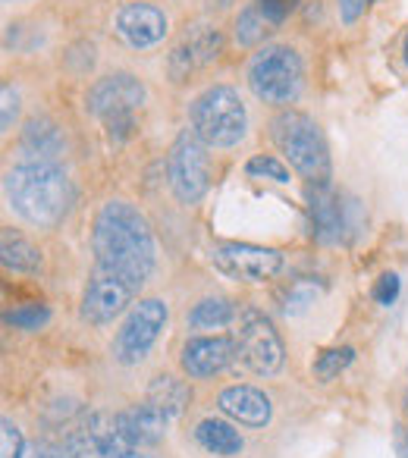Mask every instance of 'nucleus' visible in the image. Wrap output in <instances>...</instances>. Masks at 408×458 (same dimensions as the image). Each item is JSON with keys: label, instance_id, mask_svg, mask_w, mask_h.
<instances>
[{"label": "nucleus", "instance_id": "28", "mask_svg": "<svg viewBox=\"0 0 408 458\" xmlns=\"http://www.w3.org/2000/svg\"><path fill=\"white\" fill-rule=\"evenodd\" d=\"M0 439H4V445H0L4 455L0 458H22V433L10 418L0 420Z\"/></svg>", "mask_w": 408, "mask_h": 458}, {"label": "nucleus", "instance_id": "16", "mask_svg": "<svg viewBox=\"0 0 408 458\" xmlns=\"http://www.w3.org/2000/svg\"><path fill=\"white\" fill-rule=\"evenodd\" d=\"M233 355H236L233 336H195L183 345L179 364L189 377L204 380V377H214L224 368H230Z\"/></svg>", "mask_w": 408, "mask_h": 458}, {"label": "nucleus", "instance_id": "33", "mask_svg": "<svg viewBox=\"0 0 408 458\" xmlns=\"http://www.w3.org/2000/svg\"><path fill=\"white\" fill-rule=\"evenodd\" d=\"M311 299H314V293L305 286V283H299V286L293 289V295L286 299V314H299L305 305H311Z\"/></svg>", "mask_w": 408, "mask_h": 458}, {"label": "nucleus", "instance_id": "34", "mask_svg": "<svg viewBox=\"0 0 408 458\" xmlns=\"http://www.w3.org/2000/svg\"><path fill=\"white\" fill-rule=\"evenodd\" d=\"M395 452H399V458H408V433L395 437Z\"/></svg>", "mask_w": 408, "mask_h": 458}, {"label": "nucleus", "instance_id": "22", "mask_svg": "<svg viewBox=\"0 0 408 458\" xmlns=\"http://www.w3.org/2000/svg\"><path fill=\"white\" fill-rule=\"evenodd\" d=\"M148 402H154V405L173 420L189 405V386H185L183 380H176L173 374H160V377H154V383L148 386Z\"/></svg>", "mask_w": 408, "mask_h": 458}, {"label": "nucleus", "instance_id": "26", "mask_svg": "<svg viewBox=\"0 0 408 458\" xmlns=\"http://www.w3.org/2000/svg\"><path fill=\"white\" fill-rule=\"evenodd\" d=\"M245 173L251 179H270V182H280L286 185L289 182V166L283 160L270 157V154H255V157L245 164Z\"/></svg>", "mask_w": 408, "mask_h": 458}, {"label": "nucleus", "instance_id": "13", "mask_svg": "<svg viewBox=\"0 0 408 458\" xmlns=\"http://www.w3.org/2000/svg\"><path fill=\"white\" fill-rule=\"evenodd\" d=\"M211 264L230 280L264 283L283 270V251L251 242H220L211 249Z\"/></svg>", "mask_w": 408, "mask_h": 458}, {"label": "nucleus", "instance_id": "18", "mask_svg": "<svg viewBox=\"0 0 408 458\" xmlns=\"http://www.w3.org/2000/svg\"><path fill=\"white\" fill-rule=\"evenodd\" d=\"M22 151L35 160H57L66 151V139L60 126L47 116H32L22 129Z\"/></svg>", "mask_w": 408, "mask_h": 458}, {"label": "nucleus", "instance_id": "25", "mask_svg": "<svg viewBox=\"0 0 408 458\" xmlns=\"http://www.w3.org/2000/svg\"><path fill=\"white\" fill-rule=\"evenodd\" d=\"M352 361H355V349H352V345H343V349H327V352H320L318 361H314V377L327 383L336 374H343Z\"/></svg>", "mask_w": 408, "mask_h": 458}, {"label": "nucleus", "instance_id": "5", "mask_svg": "<svg viewBox=\"0 0 408 458\" xmlns=\"http://www.w3.org/2000/svg\"><path fill=\"white\" fill-rule=\"evenodd\" d=\"M145 104V85L132 76V72H110V76L98 79L85 95V107L91 116L104 123L107 135L114 141H123L132 135L135 114Z\"/></svg>", "mask_w": 408, "mask_h": 458}, {"label": "nucleus", "instance_id": "1", "mask_svg": "<svg viewBox=\"0 0 408 458\" xmlns=\"http://www.w3.org/2000/svg\"><path fill=\"white\" fill-rule=\"evenodd\" d=\"M91 249H95V267L120 276L141 289L154 274L157 245L148 220L139 208L129 201H107L95 216L91 229Z\"/></svg>", "mask_w": 408, "mask_h": 458}, {"label": "nucleus", "instance_id": "29", "mask_svg": "<svg viewBox=\"0 0 408 458\" xmlns=\"http://www.w3.org/2000/svg\"><path fill=\"white\" fill-rule=\"evenodd\" d=\"M258 10H261L264 16H268L274 26H280V22L289 20V13H293L295 7H299V0H255Z\"/></svg>", "mask_w": 408, "mask_h": 458}, {"label": "nucleus", "instance_id": "24", "mask_svg": "<svg viewBox=\"0 0 408 458\" xmlns=\"http://www.w3.org/2000/svg\"><path fill=\"white\" fill-rule=\"evenodd\" d=\"M270 32H274V22H270L268 16L258 10V4H249V7L236 16V41L242 47L261 45Z\"/></svg>", "mask_w": 408, "mask_h": 458}, {"label": "nucleus", "instance_id": "12", "mask_svg": "<svg viewBox=\"0 0 408 458\" xmlns=\"http://www.w3.org/2000/svg\"><path fill=\"white\" fill-rule=\"evenodd\" d=\"M220 54H224V32L211 22H195L179 35L166 54V72L173 82H185L204 66H211Z\"/></svg>", "mask_w": 408, "mask_h": 458}, {"label": "nucleus", "instance_id": "10", "mask_svg": "<svg viewBox=\"0 0 408 458\" xmlns=\"http://www.w3.org/2000/svg\"><path fill=\"white\" fill-rule=\"evenodd\" d=\"M308 216H311V236L324 245H339L358 233V201L345 198L330 182L308 185Z\"/></svg>", "mask_w": 408, "mask_h": 458}, {"label": "nucleus", "instance_id": "11", "mask_svg": "<svg viewBox=\"0 0 408 458\" xmlns=\"http://www.w3.org/2000/svg\"><path fill=\"white\" fill-rule=\"evenodd\" d=\"M166 324V305L160 299H141L126 314L123 327L114 336V358L120 364H139L157 343L160 330Z\"/></svg>", "mask_w": 408, "mask_h": 458}, {"label": "nucleus", "instance_id": "32", "mask_svg": "<svg viewBox=\"0 0 408 458\" xmlns=\"http://www.w3.org/2000/svg\"><path fill=\"white\" fill-rule=\"evenodd\" d=\"M370 4H374V0H339V16H343L345 26H352V22H358L368 13Z\"/></svg>", "mask_w": 408, "mask_h": 458}, {"label": "nucleus", "instance_id": "37", "mask_svg": "<svg viewBox=\"0 0 408 458\" xmlns=\"http://www.w3.org/2000/svg\"><path fill=\"white\" fill-rule=\"evenodd\" d=\"M132 458H139V455H132ZM141 458H148V455H141Z\"/></svg>", "mask_w": 408, "mask_h": 458}, {"label": "nucleus", "instance_id": "30", "mask_svg": "<svg viewBox=\"0 0 408 458\" xmlns=\"http://www.w3.org/2000/svg\"><path fill=\"white\" fill-rule=\"evenodd\" d=\"M0 98H4V116H0V126H4V132H10L16 123V116H20V95H16V89L10 82L0 85Z\"/></svg>", "mask_w": 408, "mask_h": 458}, {"label": "nucleus", "instance_id": "4", "mask_svg": "<svg viewBox=\"0 0 408 458\" xmlns=\"http://www.w3.org/2000/svg\"><path fill=\"white\" fill-rule=\"evenodd\" d=\"M191 132L208 148H233L249 132V114L236 89L230 85H211L208 91L191 101L189 107Z\"/></svg>", "mask_w": 408, "mask_h": 458}, {"label": "nucleus", "instance_id": "17", "mask_svg": "<svg viewBox=\"0 0 408 458\" xmlns=\"http://www.w3.org/2000/svg\"><path fill=\"white\" fill-rule=\"evenodd\" d=\"M217 405L224 414H230L233 420L245 427H264L270 424V399L255 386H226L224 393L217 395Z\"/></svg>", "mask_w": 408, "mask_h": 458}, {"label": "nucleus", "instance_id": "35", "mask_svg": "<svg viewBox=\"0 0 408 458\" xmlns=\"http://www.w3.org/2000/svg\"><path fill=\"white\" fill-rule=\"evenodd\" d=\"M32 458H64V455H60V452H54V449H38Z\"/></svg>", "mask_w": 408, "mask_h": 458}, {"label": "nucleus", "instance_id": "14", "mask_svg": "<svg viewBox=\"0 0 408 458\" xmlns=\"http://www.w3.org/2000/svg\"><path fill=\"white\" fill-rule=\"evenodd\" d=\"M135 295H139V289H135L132 283L95 267V274H91L89 286H85V295H82V318L95 327H104V324H110L116 314L126 311V305Z\"/></svg>", "mask_w": 408, "mask_h": 458}, {"label": "nucleus", "instance_id": "8", "mask_svg": "<svg viewBox=\"0 0 408 458\" xmlns=\"http://www.w3.org/2000/svg\"><path fill=\"white\" fill-rule=\"evenodd\" d=\"M233 345H236L233 364L251 377H274L286 358L280 333L274 330L268 314H261L258 308H242L239 327L233 333Z\"/></svg>", "mask_w": 408, "mask_h": 458}, {"label": "nucleus", "instance_id": "20", "mask_svg": "<svg viewBox=\"0 0 408 458\" xmlns=\"http://www.w3.org/2000/svg\"><path fill=\"white\" fill-rule=\"evenodd\" d=\"M0 261H4L7 270H16V274H38L41 251L26 236H20L13 229H4V236H0Z\"/></svg>", "mask_w": 408, "mask_h": 458}, {"label": "nucleus", "instance_id": "23", "mask_svg": "<svg viewBox=\"0 0 408 458\" xmlns=\"http://www.w3.org/2000/svg\"><path fill=\"white\" fill-rule=\"evenodd\" d=\"M236 320V305L224 295H214V299L198 301L189 311V327L191 330H224Z\"/></svg>", "mask_w": 408, "mask_h": 458}, {"label": "nucleus", "instance_id": "19", "mask_svg": "<svg viewBox=\"0 0 408 458\" xmlns=\"http://www.w3.org/2000/svg\"><path fill=\"white\" fill-rule=\"evenodd\" d=\"M123 418H126V427H129V433H132L135 445L160 443V439H164V433H166V427H170V418H166V414L148 399L141 402V405L123 411Z\"/></svg>", "mask_w": 408, "mask_h": 458}, {"label": "nucleus", "instance_id": "9", "mask_svg": "<svg viewBox=\"0 0 408 458\" xmlns=\"http://www.w3.org/2000/svg\"><path fill=\"white\" fill-rule=\"evenodd\" d=\"M166 182L179 204H198L211 189V154L195 132H183L166 154Z\"/></svg>", "mask_w": 408, "mask_h": 458}, {"label": "nucleus", "instance_id": "15", "mask_svg": "<svg viewBox=\"0 0 408 458\" xmlns=\"http://www.w3.org/2000/svg\"><path fill=\"white\" fill-rule=\"evenodd\" d=\"M114 29L129 47L141 51V47H154L157 41H164L166 35V13L148 0H129L116 10Z\"/></svg>", "mask_w": 408, "mask_h": 458}, {"label": "nucleus", "instance_id": "31", "mask_svg": "<svg viewBox=\"0 0 408 458\" xmlns=\"http://www.w3.org/2000/svg\"><path fill=\"white\" fill-rule=\"evenodd\" d=\"M399 289H402L399 276L383 274L380 280H377V286H374V301H377V305H393V301L399 299Z\"/></svg>", "mask_w": 408, "mask_h": 458}, {"label": "nucleus", "instance_id": "3", "mask_svg": "<svg viewBox=\"0 0 408 458\" xmlns=\"http://www.w3.org/2000/svg\"><path fill=\"white\" fill-rule=\"evenodd\" d=\"M270 139L276 151L289 160L308 182H330V148L320 126L302 110H283L270 123Z\"/></svg>", "mask_w": 408, "mask_h": 458}, {"label": "nucleus", "instance_id": "27", "mask_svg": "<svg viewBox=\"0 0 408 458\" xmlns=\"http://www.w3.org/2000/svg\"><path fill=\"white\" fill-rule=\"evenodd\" d=\"M47 320H51V308L47 305H22L7 314V324L16 327V330H41Z\"/></svg>", "mask_w": 408, "mask_h": 458}, {"label": "nucleus", "instance_id": "7", "mask_svg": "<svg viewBox=\"0 0 408 458\" xmlns=\"http://www.w3.org/2000/svg\"><path fill=\"white\" fill-rule=\"evenodd\" d=\"M305 82V64L289 45H268L251 57L249 85L264 104H293Z\"/></svg>", "mask_w": 408, "mask_h": 458}, {"label": "nucleus", "instance_id": "2", "mask_svg": "<svg viewBox=\"0 0 408 458\" xmlns=\"http://www.w3.org/2000/svg\"><path fill=\"white\" fill-rule=\"evenodd\" d=\"M7 198L32 226H57L72 204V185L54 160H26L7 173Z\"/></svg>", "mask_w": 408, "mask_h": 458}, {"label": "nucleus", "instance_id": "6", "mask_svg": "<svg viewBox=\"0 0 408 458\" xmlns=\"http://www.w3.org/2000/svg\"><path fill=\"white\" fill-rule=\"evenodd\" d=\"M139 449L126 427L123 411L91 408L66 430V455L70 458H132Z\"/></svg>", "mask_w": 408, "mask_h": 458}, {"label": "nucleus", "instance_id": "21", "mask_svg": "<svg viewBox=\"0 0 408 458\" xmlns=\"http://www.w3.org/2000/svg\"><path fill=\"white\" fill-rule=\"evenodd\" d=\"M195 439L208 452H214V455H239V452H242V437H239V430L217 418H204L201 424L195 427Z\"/></svg>", "mask_w": 408, "mask_h": 458}, {"label": "nucleus", "instance_id": "36", "mask_svg": "<svg viewBox=\"0 0 408 458\" xmlns=\"http://www.w3.org/2000/svg\"><path fill=\"white\" fill-rule=\"evenodd\" d=\"M402 47H405V64H408V35H405V45H402Z\"/></svg>", "mask_w": 408, "mask_h": 458}]
</instances>
